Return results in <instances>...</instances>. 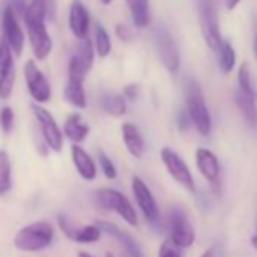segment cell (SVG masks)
I'll use <instances>...</instances> for the list:
<instances>
[{
	"instance_id": "cell-24",
	"label": "cell",
	"mask_w": 257,
	"mask_h": 257,
	"mask_svg": "<svg viewBox=\"0 0 257 257\" xmlns=\"http://www.w3.org/2000/svg\"><path fill=\"white\" fill-rule=\"evenodd\" d=\"M218 53V65L219 70L224 74H228L233 71L234 65H236V52L234 47L231 46V43L228 40H222V44L219 47Z\"/></svg>"
},
{
	"instance_id": "cell-15",
	"label": "cell",
	"mask_w": 257,
	"mask_h": 257,
	"mask_svg": "<svg viewBox=\"0 0 257 257\" xmlns=\"http://www.w3.org/2000/svg\"><path fill=\"white\" fill-rule=\"evenodd\" d=\"M97 225L101 228L103 233L112 236L113 239H116L119 242V245L122 246L124 252L128 255V257H144L143 254V249L141 246L138 245V242L128 234L127 231L121 230L116 224L113 222H109V221H98Z\"/></svg>"
},
{
	"instance_id": "cell-13",
	"label": "cell",
	"mask_w": 257,
	"mask_h": 257,
	"mask_svg": "<svg viewBox=\"0 0 257 257\" xmlns=\"http://www.w3.org/2000/svg\"><path fill=\"white\" fill-rule=\"evenodd\" d=\"M13 50L8 43L0 41V98L7 100L11 97L16 83V64Z\"/></svg>"
},
{
	"instance_id": "cell-26",
	"label": "cell",
	"mask_w": 257,
	"mask_h": 257,
	"mask_svg": "<svg viewBox=\"0 0 257 257\" xmlns=\"http://www.w3.org/2000/svg\"><path fill=\"white\" fill-rule=\"evenodd\" d=\"M13 189V168L10 156L0 150V195H7Z\"/></svg>"
},
{
	"instance_id": "cell-21",
	"label": "cell",
	"mask_w": 257,
	"mask_h": 257,
	"mask_svg": "<svg viewBox=\"0 0 257 257\" xmlns=\"http://www.w3.org/2000/svg\"><path fill=\"white\" fill-rule=\"evenodd\" d=\"M255 100L254 97H249L246 94H243L242 91H236L234 92V101L237 109L240 110L242 116L245 118V121L251 125H257V107H255Z\"/></svg>"
},
{
	"instance_id": "cell-18",
	"label": "cell",
	"mask_w": 257,
	"mask_h": 257,
	"mask_svg": "<svg viewBox=\"0 0 257 257\" xmlns=\"http://www.w3.org/2000/svg\"><path fill=\"white\" fill-rule=\"evenodd\" d=\"M121 137L127 152L135 159H141L146 150V143L140 128L134 122H124L121 125Z\"/></svg>"
},
{
	"instance_id": "cell-9",
	"label": "cell",
	"mask_w": 257,
	"mask_h": 257,
	"mask_svg": "<svg viewBox=\"0 0 257 257\" xmlns=\"http://www.w3.org/2000/svg\"><path fill=\"white\" fill-rule=\"evenodd\" d=\"M25 23L28 28V35H29V41H31L35 58L38 61H44L50 55L52 47H53V41L47 32L44 20L25 17Z\"/></svg>"
},
{
	"instance_id": "cell-2",
	"label": "cell",
	"mask_w": 257,
	"mask_h": 257,
	"mask_svg": "<svg viewBox=\"0 0 257 257\" xmlns=\"http://www.w3.org/2000/svg\"><path fill=\"white\" fill-rule=\"evenodd\" d=\"M186 110L197 132L201 137H209L212 132V116L204 101L203 91L194 79H189L186 83Z\"/></svg>"
},
{
	"instance_id": "cell-16",
	"label": "cell",
	"mask_w": 257,
	"mask_h": 257,
	"mask_svg": "<svg viewBox=\"0 0 257 257\" xmlns=\"http://www.w3.org/2000/svg\"><path fill=\"white\" fill-rule=\"evenodd\" d=\"M195 162L201 176L207 182H210L213 186H216L219 182V174H221V165H219L216 155L210 152L209 149L201 147L195 152Z\"/></svg>"
},
{
	"instance_id": "cell-7",
	"label": "cell",
	"mask_w": 257,
	"mask_h": 257,
	"mask_svg": "<svg viewBox=\"0 0 257 257\" xmlns=\"http://www.w3.org/2000/svg\"><path fill=\"white\" fill-rule=\"evenodd\" d=\"M161 159H162L168 174L177 183L185 186L189 192H195V182H194L192 173H191L189 167L186 165V162L179 156V153H176L170 147H164L161 150Z\"/></svg>"
},
{
	"instance_id": "cell-11",
	"label": "cell",
	"mask_w": 257,
	"mask_h": 257,
	"mask_svg": "<svg viewBox=\"0 0 257 257\" xmlns=\"http://www.w3.org/2000/svg\"><path fill=\"white\" fill-rule=\"evenodd\" d=\"M170 239L182 249L189 248L195 240V230L182 209H174L170 215Z\"/></svg>"
},
{
	"instance_id": "cell-36",
	"label": "cell",
	"mask_w": 257,
	"mask_h": 257,
	"mask_svg": "<svg viewBox=\"0 0 257 257\" xmlns=\"http://www.w3.org/2000/svg\"><path fill=\"white\" fill-rule=\"evenodd\" d=\"M239 2H240V0H225V7H227L228 11H233L237 7Z\"/></svg>"
},
{
	"instance_id": "cell-40",
	"label": "cell",
	"mask_w": 257,
	"mask_h": 257,
	"mask_svg": "<svg viewBox=\"0 0 257 257\" xmlns=\"http://www.w3.org/2000/svg\"><path fill=\"white\" fill-rule=\"evenodd\" d=\"M254 56H255V61H257V35H255V40H254Z\"/></svg>"
},
{
	"instance_id": "cell-6",
	"label": "cell",
	"mask_w": 257,
	"mask_h": 257,
	"mask_svg": "<svg viewBox=\"0 0 257 257\" xmlns=\"http://www.w3.org/2000/svg\"><path fill=\"white\" fill-rule=\"evenodd\" d=\"M32 110H34V115H35V118L38 121L41 137H43L46 146L50 150L59 153L62 150V147H64V134L59 128L56 119L53 118V115L46 107H43L38 103L32 104Z\"/></svg>"
},
{
	"instance_id": "cell-5",
	"label": "cell",
	"mask_w": 257,
	"mask_h": 257,
	"mask_svg": "<svg viewBox=\"0 0 257 257\" xmlns=\"http://www.w3.org/2000/svg\"><path fill=\"white\" fill-rule=\"evenodd\" d=\"M155 46H156L158 56L162 65L167 68V71L171 74H177L180 70V53L176 40L173 38L171 32L165 26H159L156 29Z\"/></svg>"
},
{
	"instance_id": "cell-10",
	"label": "cell",
	"mask_w": 257,
	"mask_h": 257,
	"mask_svg": "<svg viewBox=\"0 0 257 257\" xmlns=\"http://www.w3.org/2000/svg\"><path fill=\"white\" fill-rule=\"evenodd\" d=\"M25 79L28 85V91L35 103H47L52 98V86L43 71L34 61H28L25 64Z\"/></svg>"
},
{
	"instance_id": "cell-1",
	"label": "cell",
	"mask_w": 257,
	"mask_h": 257,
	"mask_svg": "<svg viewBox=\"0 0 257 257\" xmlns=\"http://www.w3.org/2000/svg\"><path fill=\"white\" fill-rule=\"evenodd\" d=\"M55 237V228L49 221H35L22 227L14 236V245L25 252H35L47 248Z\"/></svg>"
},
{
	"instance_id": "cell-22",
	"label": "cell",
	"mask_w": 257,
	"mask_h": 257,
	"mask_svg": "<svg viewBox=\"0 0 257 257\" xmlns=\"http://www.w3.org/2000/svg\"><path fill=\"white\" fill-rule=\"evenodd\" d=\"M64 98L71 106H74L77 109H85L86 107V94H85L83 82L68 79V82L64 88Z\"/></svg>"
},
{
	"instance_id": "cell-25",
	"label": "cell",
	"mask_w": 257,
	"mask_h": 257,
	"mask_svg": "<svg viewBox=\"0 0 257 257\" xmlns=\"http://www.w3.org/2000/svg\"><path fill=\"white\" fill-rule=\"evenodd\" d=\"M101 107L106 113L119 118L125 113L127 104L122 94H104L101 98Z\"/></svg>"
},
{
	"instance_id": "cell-31",
	"label": "cell",
	"mask_w": 257,
	"mask_h": 257,
	"mask_svg": "<svg viewBox=\"0 0 257 257\" xmlns=\"http://www.w3.org/2000/svg\"><path fill=\"white\" fill-rule=\"evenodd\" d=\"M14 119H16V115H14L13 107L5 106L2 110H0V127H2V132L5 135H10L13 132V128H14Z\"/></svg>"
},
{
	"instance_id": "cell-14",
	"label": "cell",
	"mask_w": 257,
	"mask_h": 257,
	"mask_svg": "<svg viewBox=\"0 0 257 257\" xmlns=\"http://www.w3.org/2000/svg\"><path fill=\"white\" fill-rule=\"evenodd\" d=\"M2 28H4V37H5L4 40L8 43L13 53L16 56H20L23 53V47H25V35L19 25V20H17V16H16L13 7L5 8L4 19H2Z\"/></svg>"
},
{
	"instance_id": "cell-4",
	"label": "cell",
	"mask_w": 257,
	"mask_h": 257,
	"mask_svg": "<svg viewBox=\"0 0 257 257\" xmlns=\"http://www.w3.org/2000/svg\"><path fill=\"white\" fill-rule=\"evenodd\" d=\"M198 17L204 43L210 50L218 52L222 44V38L219 32L218 16L213 0H198Z\"/></svg>"
},
{
	"instance_id": "cell-33",
	"label": "cell",
	"mask_w": 257,
	"mask_h": 257,
	"mask_svg": "<svg viewBox=\"0 0 257 257\" xmlns=\"http://www.w3.org/2000/svg\"><path fill=\"white\" fill-rule=\"evenodd\" d=\"M122 95L124 98H127L128 101H137L140 97V85L138 83H131V85H125L122 88Z\"/></svg>"
},
{
	"instance_id": "cell-17",
	"label": "cell",
	"mask_w": 257,
	"mask_h": 257,
	"mask_svg": "<svg viewBox=\"0 0 257 257\" xmlns=\"http://www.w3.org/2000/svg\"><path fill=\"white\" fill-rule=\"evenodd\" d=\"M70 29L73 35L79 40H86L89 32V13L82 0H73L70 7V17H68Z\"/></svg>"
},
{
	"instance_id": "cell-39",
	"label": "cell",
	"mask_w": 257,
	"mask_h": 257,
	"mask_svg": "<svg viewBox=\"0 0 257 257\" xmlns=\"http://www.w3.org/2000/svg\"><path fill=\"white\" fill-rule=\"evenodd\" d=\"M77 257H94V255H91L89 252H85V251H80V252L77 254Z\"/></svg>"
},
{
	"instance_id": "cell-8",
	"label": "cell",
	"mask_w": 257,
	"mask_h": 257,
	"mask_svg": "<svg viewBox=\"0 0 257 257\" xmlns=\"http://www.w3.org/2000/svg\"><path fill=\"white\" fill-rule=\"evenodd\" d=\"M132 192H134L137 204L141 209L144 218L152 225L158 224L161 221V212H159L158 201H156L153 192L150 191V188L147 186V183L140 176L132 177Z\"/></svg>"
},
{
	"instance_id": "cell-19",
	"label": "cell",
	"mask_w": 257,
	"mask_h": 257,
	"mask_svg": "<svg viewBox=\"0 0 257 257\" xmlns=\"http://www.w3.org/2000/svg\"><path fill=\"white\" fill-rule=\"evenodd\" d=\"M71 159H73V164L79 173V176L83 179V180H88V182H92L95 177H97V167H95V162L94 159L86 153V150L77 144H73L71 147Z\"/></svg>"
},
{
	"instance_id": "cell-30",
	"label": "cell",
	"mask_w": 257,
	"mask_h": 257,
	"mask_svg": "<svg viewBox=\"0 0 257 257\" xmlns=\"http://www.w3.org/2000/svg\"><path fill=\"white\" fill-rule=\"evenodd\" d=\"M97 159H98V165H100V170L103 171L104 177L109 180L116 179V174H118L116 168H115L113 162L110 161V158L103 150H97Z\"/></svg>"
},
{
	"instance_id": "cell-3",
	"label": "cell",
	"mask_w": 257,
	"mask_h": 257,
	"mask_svg": "<svg viewBox=\"0 0 257 257\" xmlns=\"http://www.w3.org/2000/svg\"><path fill=\"white\" fill-rule=\"evenodd\" d=\"M94 198H95V203L98 207H101L104 210L115 212L128 225H132V227L138 225V215L135 212V207L132 206L131 201H128V198L124 194H121L119 191L110 189V188H101V189L95 191Z\"/></svg>"
},
{
	"instance_id": "cell-23",
	"label": "cell",
	"mask_w": 257,
	"mask_h": 257,
	"mask_svg": "<svg viewBox=\"0 0 257 257\" xmlns=\"http://www.w3.org/2000/svg\"><path fill=\"white\" fill-rule=\"evenodd\" d=\"M137 28H146L150 22L149 0H125Z\"/></svg>"
},
{
	"instance_id": "cell-29",
	"label": "cell",
	"mask_w": 257,
	"mask_h": 257,
	"mask_svg": "<svg viewBox=\"0 0 257 257\" xmlns=\"http://www.w3.org/2000/svg\"><path fill=\"white\" fill-rule=\"evenodd\" d=\"M94 46H95V52L100 58H106L112 50V43H110L109 34L101 25L95 26V44Z\"/></svg>"
},
{
	"instance_id": "cell-37",
	"label": "cell",
	"mask_w": 257,
	"mask_h": 257,
	"mask_svg": "<svg viewBox=\"0 0 257 257\" xmlns=\"http://www.w3.org/2000/svg\"><path fill=\"white\" fill-rule=\"evenodd\" d=\"M251 245H252V248L257 249V231L251 236Z\"/></svg>"
},
{
	"instance_id": "cell-35",
	"label": "cell",
	"mask_w": 257,
	"mask_h": 257,
	"mask_svg": "<svg viewBox=\"0 0 257 257\" xmlns=\"http://www.w3.org/2000/svg\"><path fill=\"white\" fill-rule=\"evenodd\" d=\"M191 118H189V113L186 109H182L180 113H179V128L182 132H186L188 131V127L191 125Z\"/></svg>"
},
{
	"instance_id": "cell-28",
	"label": "cell",
	"mask_w": 257,
	"mask_h": 257,
	"mask_svg": "<svg viewBox=\"0 0 257 257\" xmlns=\"http://www.w3.org/2000/svg\"><path fill=\"white\" fill-rule=\"evenodd\" d=\"M237 85H239V91H242L243 94L257 98V92L252 86V80H251V71H249V65L246 62H243L239 67L237 71Z\"/></svg>"
},
{
	"instance_id": "cell-34",
	"label": "cell",
	"mask_w": 257,
	"mask_h": 257,
	"mask_svg": "<svg viewBox=\"0 0 257 257\" xmlns=\"http://www.w3.org/2000/svg\"><path fill=\"white\" fill-rule=\"evenodd\" d=\"M115 32H116V37L122 43H128V41L132 40V31H131V28H128L127 25H124V23H118L115 26Z\"/></svg>"
},
{
	"instance_id": "cell-12",
	"label": "cell",
	"mask_w": 257,
	"mask_h": 257,
	"mask_svg": "<svg viewBox=\"0 0 257 257\" xmlns=\"http://www.w3.org/2000/svg\"><path fill=\"white\" fill-rule=\"evenodd\" d=\"M94 64V47L89 38L83 40L79 46L77 52L71 56L68 64V79L85 82L86 74L92 68Z\"/></svg>"
},
{
	"instance_id": "cell-32",
	"label": "cell",
	"mask_w": 257,
	"mask_h": 257,
	"mask_svg": "<svg viewBox=\"0 0 257 257\" xmlns=\"http://www.w3.org/2000/svg\"><path fill=\"white\" fill-rule=\"evenodd\" d=\"M159 257H183L182 254V248H179L170 237L165 239L159 248Z\"/></svg>"
},
{
	"instance_id": "cell-27",
	"label": "cell",
	"mask_w": 257,
	"mask_h": 257,
	"mask_svg": "<svg viewBox=\"0 0 257 257\" xmlns=\"http://www.w3.org/2000/svg\"><path fill=\"white\" fill-rule=\"evenodd\" d=\"M101 228L97 224H89V225H83V227H76L71 240L77 242V243H94L97 240H100L101 237Z\"/></svg>"
},
{
	"instance_id": "cell-20",
	"label": "cell",
	"mask_w": 257,
	"mask_h": 257,
	"mask_svg": "<svg viewBox=\"0 0 257 257\" xmlns=\"http://www.w3.org/2000/svg\"><path fill=\"white\" fill-rule=\"evenodd\" d=\"M89 125L83 121L82 115L74 112V113H70L65 119V124H64V135L74 144H80L83 143L88 135H89Z\"/></svg>"
},
{
	"instance_id": "cell-41",
	"label": "cell",
	"mask_w": 257,
	"mask_h": 257,
	"mask_svg": "<svg viewBox=\"0 0 257 257\" xmlns=\"http://www.w3.org/2000/svg\"><path fill=\"white\" fill-rule=\"evenodd\" d=\"M100 2H101L103 5H110V4H112V0H100Z\"/></svg>"
},
{
	"instance_id": "cell-42",
	"label": "cell",
	"mask_w": 257,
	"mask_h": 257,
	"mask_svg": "<svg viewBox=\"0 0 257 257\" xmlns=\"http://www.w3.org/2000/svg\"><path fill=\"white\" fill-rule=\"evenodd\" d=\"M106 257H115V255L112 252H106Z\"/></svg>"
},
{
	"instance_id": "cell-38",
	"label": "cell",
	"mask_w": 257,
	"mask_h": 257,
	"mask_svg": "<svg viewBox=\"0 0 257 257\" xmlns=\"http://www.w3.org/2000/svg\"><path fill=\"white\" fill-rule=\"evenodd\" d=\"M201 257H215L213 249H206V251L203 252V255H201Z\"/></svg>"
}]
</instances>
